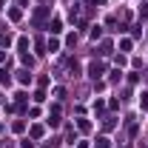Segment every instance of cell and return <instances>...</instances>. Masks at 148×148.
<instances>
[{
  "instance_id": "cell-4",
  "label": "cell",
  "mask_w": 148,
  "mask_h": 148,
  "mask_svg": "<svg viewBox=\"0 0 148 148\" xmlns=\"http://www.w3.org/2000/svg\"><path fill=\"white\" fill-rule=\"evenodd\" d=\"M97 148H108V140H97Z\"/></svg>"
},
{
  "instance_id": "cell-3",
  "label": "cell",
  "mask_w": 148,
  "mask_h": 148,
  "mask_svg": "<svg viewBox=\"0 0 148 148\" xmlns=\"http://www.w3.org/2000/svg\"><path fill=\"white\" fill-rule=\"evenodd\" d=\"M140 106H143V108H148V94H143V97H140Z\"/></svg>"
},
{
  "instance_id": "cell-1",
  "label": "cell",
  "mask_w": 148,
  "mask_h": 148,
  "mask_svg": "<svg viewBox=\"0 0 148 148\" xmlns=\"http://www.w3.org/2000/svg\"><path fill=\"white\" fill-rule=\"evenodd\" d=\"M88 74H91L94 80H97V77L103 74V66H100V63H91V66H88Z\"/></svg>"
},
{
  "instance_id": "cell-2",
  "label": "cell",
  "mask_w": 148,
  "mask_h": 148,
  "mask_svg": "<svg viewBox=\"0 0 148 148\" xmlns=\"http://www.w3.org/2000/svg\"><path fill=\"white\" fill-rule=\"evenodd\" d=\"M17 80H20V83H29V80H32V74H29V71H20Z\"/></svg>"
}]
</instances>
